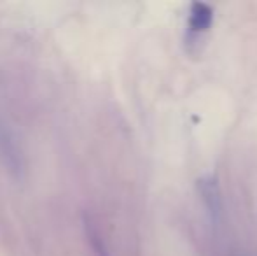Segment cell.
I'll list each match as a JSON object with an SVG mask.
<instances>
[{
	"mask_svg": "<svg viewBox=\"0 0 257 256\" xmlns=\"http://www.w3.org/2000/svg\"><path fill=\"white\" fill-rule=\"evenodd\" d=\"M196 190L200 195V200L203 204L206 219L213 230L220 228L222 225V192H220L219 178L217 174H205L196 181Z\"/></svg>",
	"mask_w": 257,
	"mask_h": 256,
	"instance_id": "1",
	"label": "cell"
},
{
	"mask_svg": "<svg viewBox=\"0 0 257 256\" xmlns=\"http://www.w3.org/2000/svg\"><path fill=\"white\" fill-rule=\"evenodd\" d=\"M213 23V9L205 2H194L189 7L187 16V35L186 44L193 46L203 39V35L212 28Z\"/></svg>",
	"mask_w": 257,
	"mask_h": 256,
	"instance_id": "2",
	"label": "cell"
}]
</instances>
